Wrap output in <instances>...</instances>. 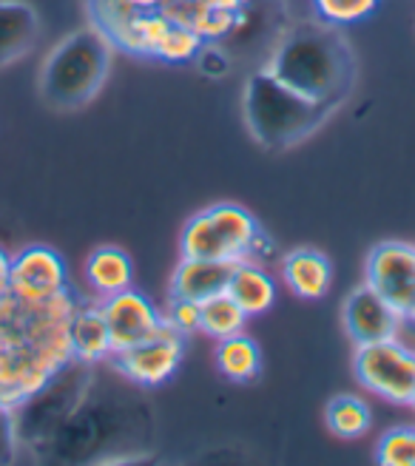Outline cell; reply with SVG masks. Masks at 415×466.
I'll return each instance as SVG.
<instances>
[{"label":"cell","instance_id":"6da1fadb","mask_svg":"<svg viewBox=\"0 0 415 466\" xmlns=\"http://www.w3.org/2000/svg\"><path fill=\"white\" fill-rule=\"evenodd\" d=\"M77 296L68 290L52 301L0 296V404L15 410L68 359V316Z\"/></svg>","mask_w":415,"mask_h":466},{"label":"cell","instance_id":"7a4b0ae2","mask_svg":"<svg viewBox=\"0 0 415 466\" xmlns=\"http://www.w3.org/2000/svg\"><path fill=\"white\" fill-rule=\"evenodd\" d=\"M151 438V412L123 390L91 381L86 399L43 447V463H120L140 455Z\"/></svg>","mask_w":415,"mask_h":466},{"label":"cell","instance_id":"3957f363","mask_svg":"<svg viewBox=\"0 0 415 466\" xmlns=\"http://www.w3.org/2000/svg\"><path fill=\"white\" fill-rule=\"evenodd\" d=\"M282 83L316 103L339 108L356 83V55L339 26L299 23L282 35L265 66Z\"/></svg>","mask_w":415,"mask_h":466},{"label":"cell","instance_id":"277c9868","mask_svg":"<svg viewBox=\"0 0 415 466\" xmlns=\"http://www.w3.org/2000/svg\"><path fill=\"white\" fill-rule=\"evenodd\" d=\"M336 108L316 103L282 83L268 68L253 72L242 91V114L250 137L270 151H285L310 137Z\"/></svg>","mask_w":415,"mask_h":466},{"label":"cell","instance_id":"5b68a950","mask_svg":"<svg viewBox=\"0 0 415 466\" xmlns=\"http://www.w3.org/2000/svg\"><path fill=\"white\" fill-rule=\"evenodd\" d=\"M114 43L95 26L66 35L40 66V97L49 108L77 111L100 95L108 80Z\"/></svg>","mask_w":415,"mask_h":466},{"label":"cell","instance_id":"8992f818","mask_svg":"<svg viewBox=\"0 0 415 466\" xmlns=\"http://www.w3.org/2000/svg\"><path fill=\"white\" fill-rule=\"evenodd\" d=\"M95 364L68 359L57 372H52L26 401L15 407V427L20 441V455L40 458L43 447L63 427V421L77 410L95 381Z\"/></svg>","mask_w":415,"mask_h":466},{"label":"cell","instance_id":"52a82bcc","mask_svg":"<svg viewBox=\"0 0 415 466\" xmlns=\"http://www.w3.org/2000/svg\"><path fill=\"white\" fill-rule=\"evenodd\" d=\"M262 237L259 222L237 202H219L194 214L179 233V253L188 259L242 262Z\"/></svg>","mask_w":415,"mask_h":466},{"label":"cell","instance_id":"ba28073f","mask_svg":"<svg viewBox=\"0 0 415 466\" xmlns=\"http://www.w3.org/2000/svg\"><path fill=\"white\" fill-rule=\"evenodd\" d=\"M353 372L359 384L390 404H410L415 392V350L396 339L356 344Z\"/></svg>","mask_w":415,"mask_h":466},{"label":"cell","instance_id":"9c48e42d","mask_svg":"<svg viewBox=\"0 0 415 466\" xmlns=\"http://www.w3.org/2000/svg\"><path fill=\"white\" fill-rule=\"evenodd\" d=\"M182 359H186V333H179L166 321L154 336L140 344L117 350L108 361L126 381L137 387H159L174 379Z\"/></svg>","mask_w":415,"mask_h":466},{"label":"cell","instance_id":"30bf717a","mask_svg":"<svg viewBox=\"0 0 415 466\" xmlns=\"http://www.w3.org/2000/svg\"><path fill=\"white\" fill-rule=\"evenodd\" d=\"M364 282L410 321L415 316V245L379 242L367 256Z\"/></svg>","mask_w":415,"mask_h":466},{"label":"cell","instance_id":"8fae6325","mask_svg":"<svg viewBox=\"0 0 415 466\" xmlns=\"http://www.w3.org/2000/svg\"><path fill=\"white\" fill-rule=\"evenodd\" d=\"M68 268L63 256L49 245H26L12 253L9 293L20 301H52L68 293Z\"/></svg>","mask_w":415,"mask_h":466},{"label":"cell","instance_id":"7c38bea8","mask_svg":"<svg viewBox=\"0 0 415 466\" xmlns=\"http://www.w3.org/2000/svg\"><path fill=\"white\" fill-rule=\"evenodd\" d=\"M100 308H103V316L108 324L114 353L131 347V344L146 341L148 336H154L166 324L163 310H159L146 293L134 290V288H126L114 296H106L100 301Z\"/></svg>","mask_w":415,"mask_h":466},{"label":"cell","instance_id":"4fadbf2b","mask_svg":"<svg viewBox=\"0 0 415 466\" xmlns=\"http://www.w3.org/2000/svg\"><path fill=\"white\" fill-rule=\"evenodd\" d=\"M341 324L353 344H370V341L396 339L404 319L364 282L344 299Z\"/></svg>","mask_w":415,"mask_h":466},{"label":"cell","instance_id":"5bb4252c","mask_svg":"<svg viewBox=\"0 0 415 466\" xmlns=\"http://www.w3.org/2000/svg\"><path fill=\"white\" fill-rule=\"evenodd\" d=\"M68 347H72V359L95 367L111 359L114 347H111L103 308L97 301H86V299L75 301L72 316H68Z\"/></svg>","mask_w":415,"mask_h":466},{"label":"cell","instance_id":"9a60e30c","mask_svg":"<svg viewBox=\"0 0 415 466\" xmlns=\"http://www.w3.org/2000/svg\"><path fill=\"white\" fill-rule=\"evenodd\" d=\"M43 32L40 15L26 0H0V68L26 57Z\"/></svg>","mask_w":415,"mask_h":466},{"label":"cell","instance_id":"2e32d148","mask_svg":"<svg viewBox=\"0 0 415 466\" xmlns=\"http://www.w3.org/2000/svg\"><path fill=\"white\" fill-rule=\"evenodd\" d=\"M282 279L296 299L319 301L325 299L333 282V265L316 248H296L282 259Z\"/></svg>","mask_w":415,"mask_h":466},{"label":"cell","instance_id":"e0dca14e","mask_svg":"<svg viewBox=\"0 0 415 466\" xmlns=\"http://www.w3.org/2000/svg\"><path fill=\"white\" fill-rule=\"evenodd\" d=\"M234 270V262H217V259H188L182 256L179 265L171 273L168 282V296L174 299H191L202 301L217 293L228 290V279Z\"/></svg>","mask_w":415,"mask_h":466},{"label":"cell","instance_id":"ac0fdd59","mask_svg":"<svg viewBox=\"0 0 415 466\" xmlns=\"http://www.w3.org/2000/svg\"><path fill=\"white\" fill-rule=\"evenodd\" d=\"M228 296L250 316H262L276 305V282L273 276L253 259L234 262L228 279Z\"/></svg>","mask_w":415,"mask_h":466},{"label":"cell","instance_id":"d6986e66","mask_svg":"<svg viewBox=\"0 0 415 466\" xmlns=\"http://www.w3.org/2000/svg\"><path fill=\"white\" fill-rule=\"evenodd\" d=\"M86 282L100 299L114 296L134 282V262L123 248L103 245L88 253L86 259Z\"/></svg>","mask_w":415,"mask_h":466},{"label":"cell","instance_id":"ffe728a7","mask_svg":"<svg viewBox=\"0 0 415 466\" xmlns=\"http://www.w3.org/2000/svg\"><path fill=\"white\" fill-rule=\"evenodd\" d=\"M214 361H217V370L222 372V376L234 384H250L262 370L259 344L250 336H245L242 330L234 336L217 339Z\"/></svg>","mask_w":415,"mask_h":466},{"label":"cell","instance_id":"44dd1931","mask_svg":"<svg viewBox=\"0 0 415 466\" xmlns=\"http://www.w3.org/2000/svg\"><path fill=\"white\" fill-rule=\"evenodd\" d=\"M325 424L336 438L356 441L370 432V424H373L370 404L359 399V395H336L325 410Z\"/></svg>","mask_w":415,"mask_h":466},{"label":"cell","instance_id":"7402d4cb","mask_svg":"<svg viewBox=\"0 0 415 466\" xmlns=\"http://www.w3.org/2000/svg\"><path fill=\"white\" fill-rule=\"evenodd\" d=\"M245 321H248V313L228 296V290L205 299L199 305V333L211 339H225V336L239 333L245 328Z\"/></svg>","mask_w":415,"mask_h":466},{"label":"cell","instance_id":"603a6c76","mask_svg":"<svg viewBox=\"0 0 415 466\" xmlns=\"http://www.w3.org/2000/svg\"><path fill=\"white\" fill-rule=\"evenodd\" d=\"M205 40L194 32L191 23L179 20L171 15V23L168 29L163 32V37L157 40V46L151 49V57H159V60H168V63H186V60H194L199 46Z\"/></svg>","mask_w":415,"mask_h":466},{"label":"cell","instance_id":"cb8c5ba5","mask_svg":"<svg viewBox=\"0 0 415 466\" xmlns=\"http://www.w3.org/2000/svg\"><path fill=\"white\" fill-rule=\"evenodd\" d=\"M381 6V0H313L319 20L330 26H353L367 17H373Z\"/></svg>","mask_w":415,"mask_h":466},{"label":"cell","instance_id":"d4e9b609","mask_svg":"<svg viewBox=\"0 0 415 466\" xmlns=\"http://www.w3.org/2000/svg\"><path fill=\"white\" fill-rule=\"evenodd\" d=\"M376 463H381V466H415V427L387 430L376 444Z\"/></svg>","mask_w":415,"mask_h":466},{"label":"cell","instance_id":"484cf974","mask_svg":"<svg viewBox=\"0 0 415 466\" xmlns=\"http://www.w3.org/2000/svg\"><path fill=\"white\" fill-rule=\"evenodd\" d=\"M168 310L163 313L166 321L171 328H177L179 333H199V301H191V299H174L168 296Z\"/></svg>","mask_w":415,"mask_h":466},{"label":"cell","instance_id":"4316f807","mask_svg":"<svg viewBox=\"0 0 415 466\" xmlns=\"http://www.w3.org/2000/svg\"><path fill=\"white\" fill-rule=\"evenodd\" d=\"M20 458V441L15 427V410L0 404V466L15 463Z\"/></svg>","mask_w":415,"mask_h":466},{"label":"cell","instance_id":"83f0119b","mask_svg":"<svg viewBox=\"0 0 415 466\" xmlns=\"http://www.w3.org/2000/svg\"><path fill=\"white\" fill-rule=\"evenodd\" d=\"M197 68L205 75V77H214V80H219V77H225L228 72H230V60H228V55L219 49V46H214V43H202L199 46V52H197Z\"/></svg>","mask_w":415,"mask_h":466},{"label":"cell","instance_id":"f1b7e54d","mask_svg":"<svg viewBox=\"0 0 415 466\" xmlns=\"http://www.w3.org/2000/svg\"><path fill=\"white\" fill-rule=\"evenodd\" d=\"M9 279H12V253L0 245V296L9 293Z\"/></svg>","mask_w":415,"mask_h":466},{"label":"cell","instance_id":"f546056e","mask_svg":"<svg viewBox=\"0 0 415 466\" xmlns=\"http://www.w3.org/2000/svg\"><path fill=\"white\" fill-rule=\"evenodd\" d=\"M128 4L134 9H140V12H151V9H163L168 0H128Z\"/></svg>","mask_w":415,"mask_h":466},{"label":"cell","instance_id":"4dcf8cb0","mask_svg":"<svg viewBox=\"0 0 415 466\" xmlns=\"http://www.w3.org/2000/svg\"><path fill=\"white\" fill-rule=\"evenodd\" d=\"M410 407L415 410V392H412V399H410Z\"/></svg>","mask_w":415,"mask_h":466},{"label":"cell","instance_id":"1f68e13d","mask_svg":"<svg viewBox=\"0 0 415 466\" xmlns=\"http://www.w3.org/2000/svg\"><path fill=\"white\" fill-rule=\"evenodd\" d=\"M410 321H415V316H412V319H410Z\"/></svg>","mask_w":415,"mask_h":466}]
</instances>
